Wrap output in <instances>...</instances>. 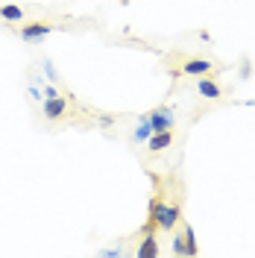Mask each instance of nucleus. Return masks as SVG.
<instances>
[{
	"label": "nucleus",
	"mask_w": 255,
	"mask_h": 258,
	"mask_svg": "<svg viewBox=\"0 0 255 258\" xmlns=\"http://www.w3.org/2000/svg\"><path fill=\"white\" fill-rule=\"evenodd\" d=\"M153 135V126H150V120L147 117H141V123L135 126V141H147Z\"/></svg>",
	"instance_id": "obj_10"
},
{
	"label": "nucleus",
	"mask_w": 255,
	"mask_h": 258,
	"mask_svg": "<svg viewBox=\"0 0 255 258\" xmlns=\"http://www.w3.org/2000/svg\"><path fill=\"white\" fill-rule=\"evenodd\" d=\"M120 252H123V249H120V246H117V249H103V252H100V255H106V258H114V255H120Z\"/></svg>",
	"instance_id": "obj_15"
},
{
	"label": "nucleus",
	"mask_w": 255,
	"mask_h": 258,
	"mask_svg": "<svg viewBox=\"0 0 255 258\" xmlns=\"http://www.w3.org/2000/svg\"><path fill=\"white\" fill-rule=\"evenodd\" d=\"M0 18H3V21H9V24H21V21H24V9L15 6V3H9V6H3V9H0Z\"/></svg>",
	"instance_id": "obj_9"
},
{
	"label": "nucleus",
	"mask_w": 255,
	"mask_h": 258,
	"mask_svg": "<svg viewBox=\"0 0 255 258\" xmlns=\"http://www.w3.org/2000/svg\"><path fill=\"white\" fill-rule=\"evenodd\" d=\"M41 94H44V97H56V94H59V91H56L53 85H44V91H41Z\"/></svg>",
	"instance_id": "obj_16"
},
{
	"label": "nucleus",
	"mask_w": 255,
	"mask_h": 258,
	"mask_svg": "<svg viewBox=\"0 0 255 258\" xmlns=\"http://www.w3.org/2000/svg\"><path fill=\"white\" fill-rule=\"evenodd\" d=\"M197 91L206 97V100H220L223 97V91H220V85L211 80V77H206V80H200V85H197Z\"/></svg>",
	"instance_id": "obj_8"
},
{
	"label": "nucleus",
	"mask_w": 255,
	"mask_h": 258,
	"mask_svg": "<svg viewBox=\"0 0 255 258\" xmlns=\"http://www.w3.org/2000/svg\"><path fill=\"white\" fill-rule=\"evenodd\" d=\"M170 144H173L170 129H164V132H153V135L147 138V150H150V153H161V150H167Z\"/></svg>",
	"instance_id": "obj_6"
},
{
	"label": "nucleus",
	"mask_w": 255,
	"mask_h": 258,
	"mask_svg": "<svg viewBox=\"0 0 255 258\" xmlns=\"http://www.w3.org/2000/svg\"><path fill=\"white\" fill-rule=\"evenodd\" d=\"M182 220V211L176 203H164V200H153V206H150V223L161 229V232H170L176 223Z\"/></svg>",
	"instance_id": "obj_1"
},
{
	"label": "nucleus",
	"mask_w": 255,
	"mask_h": 258,
	"mask_svg": "<svg viewBox=\"0 0 255 258\" xmlns=\"http://www.w3.org/2000/svg\"><path fill=\"white\" fill-rule=\"evenodd\" d=\"M246 77H249V62L240 64V80H246Z\"/></svg>",
	"instance_id": "obj_17"
},
{
	"label": "nucleus",
	"mask_w": 255,
	"mask_h": 258,
	"mask_svg": "<svg viewBox=\"0 0 255 258\" xmlns=\"http://www.w3.org/2000/svg\"><path fill=\"white\" fill-rule=\"evenodd\" d=\"M30 100H32V103H41V100H44V94L38 91V85H32V88H30Z\"/></svg>",
	"instance_id": "obj_13"
},
{
	"label": "nucleus",
	"mask_w": 255,
	"mask_h": 258,
	"mask_svg": "<svg viewBox=\"0 0 255 258\" xmlns=\"http://www.w3.org/2000/svg\"><path fill=\"white\" fill-rule=\"evenodd\" d=\"M173 255H188V243H185V235L182 229L173 235Z\"/></svg>",
	"instance_id": "obj_12"
},
{
	"label": "nucleus",
	"mask_w": 255,
	"mask_h": 258,
	"mask_svg": "<svg viewBox=\"0 0 255 258\" xmlns=\"http://www.w3.org/2000/svg\"><path fill=\"white\" fill-rule=\"evenodd\" d=\"M182 235H185V243H188V255H197V241H194V226L185 223L182 226Z\"/></svg>",
	"instance_id": "obj_11"
},
{
	"label": "nucleus",
	"mask_w": 255,
	"mask_h": 258,
	"mask_svg": "<svg viewBox=\"0 0 255 258\" xmlns=\"http://www.w3.org/2000/svg\"><path fill=\"white\" fill-rule=\"evenodd\" d=\"M211 71H214V64L208 59H188L182 64V74H188V77H200V74H211Z\"/></svg>",
	"instance_id": "obj_7"
},
{
	"label": "nucleus",
	"mask_w": 255,
	"mask_h": 258,
	"mask_svg": "<svg viewBox=\"0 0 255 258\" xmlns=\"http://www.w3.org/2000/svg\"><path fill=\"white\" fill-rule=\"evenodd\" d=\"M159 252H161V249H159V238H156V226L147 223L144 241H141V246H138V252H135V255H138V258H156Z\"/></svg>",
	"instance_id": "obj_2"
},
{
	"label": "nucleus",
	"mask_w": 255,
	"mask_h": 258,
	"mask_svg": "<svg viewBox=\"0 0 255 258\" xmlns=\"http://www.w3.org/2000/svg\"><path fill=\"white\" fill-rule=\"evenodd\" d=\"M147 120H150L153 132H164V129H173V109L161 106V109H156V112L147 114Z\"/></svg>",
	"instance_id": "obj_5"
},
{
	"label": "nucleus",
	"mask_w": 255,
	"mask_h": 258,
	"mask_svg": "<svg viewBox=\"0 0 255 258\" xmlns=\"http://www.w3.org/2000/svg\"><path fill=\"white\" fill-rule=\"evenodd\" d=\"M53 30H56V27L47 24V21H35V24L21 27V38H24V41H41V38H47Z\"/></svg>",
	"instance_id": "obj_4"
},
{
	"label": "nucleus",
	"mask_w": 255,
	"mask_h": 258,
	"mask_svg": "<svg viewBox=\"0 0 255 258\" xmlns=\"http://www.w3.org/2000/svg\"><path fill=\"white\" fill-rule=\"evenodd\" d=\"M44 74H47V80H50V82L56 80V68H53V62H50V59L44 62Z\"/></svg>",
	"instance_id": "obj_14"
},
{
	"label": "nucleus",
	"mask_w": 255,
	"mask_h": 258,
	"mask_svg": "<svg viewBox=\"0 0 255 258\" xmlns=\"http://www.w3.org/2000/svg\"><path fill=\"white\" fill-rule=\"evenodd\" d=\"M41 109H44V117H47V120H59V117L68 112V97H62V94L44 97V100H41Z\"/></svg>",
	"instance_id": "obj_3"
}]
</instances>
